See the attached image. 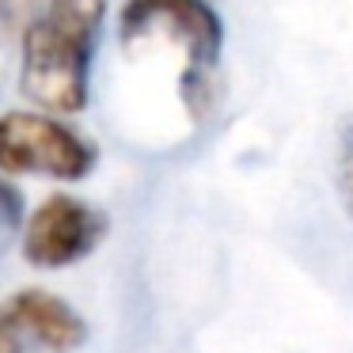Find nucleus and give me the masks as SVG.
I'll return each mask as SVG.
<instances>
[{
	"label": "nucleus",
	"mask_w": 353,
	"mask_h": 353,
	"mask_svg": "<svg viewBox=\"0 0 353 353\" xmlns=\"http://www.w3.org/2000/svg\"><path fill=\"white\" fill-rule=\"evenodd\" d=\"M107 0H46L23 31V88L27 99L61 114L88 107L92 57Z\"/></svg>",
	"instance_id": "nucleus-1"
},
{
	"label": "nucleus",
	"mask_w": 353,
	"mask_h": 353,
	"mask_svg": "<svg viewBox=\"0 0 353 353\" xmlns=\"http://www.w3.org/2000/svg\"><path fill=\"white\" fill-rule=\"evenodd\" d=\"M92 168L95 148L57 118L31 114V110L0 114V171L77 183V179L92 175Z\"/></svg>",
	"instance_id": "nucleus-3"
},
{
	"label": "nucleus",
	"mask_w": 353,
	"mask_h": 353,
	"mask_svg": "<svg viewBox=\"0 0 353 353\" xmlns=\"http://www.w3.org/2000/svg\"><path fill=\"white\" fill-rule=\"evenodd\" d=\"M338 190L353 216V122L342 130V145H338Z\"/></svg>",
	"instance_id": "nucleus-7"
},
{
	"label": "nucleus",
	"mask_w": 353,
	"mask_h": 353,
	"mask_svg": "<svg viewBox=\"0 0 353 353\" xmlns=\"http://www.w3.org/2000/svg\"><path fill=\"white\" fill-rule=\"evenodd\" d=\"M171 34L186 50V80H183V99L194 107L209 99L205 92V72L216 65L224 46V23L205 0H130L118 19V34L125 46H133L145 34Z\"/></svg>",
	"instance_id": "nucleus-2"
},
{
	"label": "nucleus",
	"mask_w": 353,
	"mask_h": 353,
	"mask_svg": "<svg viewBox=\"0 0 353 353\" xmlns=\"http://www.w3.org/2000/svg\"><path fill=\"white\" fill-rule=\"evenodd\" d=\"M103 236H107V216L99 209L72 194H54L27 221L23 254L42 270H61L88 259Z\"/></svg>",
	"instance_id": "nucleus-4"
},
{
	"label": "nucleus",
	"mask_w": 353,
	"mask_h": 353,
	"mask_svg": "<svg viewBox=\"0 0 353 353\" xmlns=\"http://www.w3.org/2000/svg\"><path fill=\"white\" fill-rule=\"evenodd\" d=\"M88 327L61 296L46 289H19L0 300V353L27 350H77L84 345Z\"/></svg>",
	"instance_id": "nucleus-5"
},
{
	"label": "nucleus",
	"mask_w": 353,
	"mask_h": 353,
	"mask_svg": "<svg viewBox=\"0 0 353 353\" xmlns=\"http://www.w3.org/2000/svg\"><path fill=\"white\" fill-rule=\"evenodd\" d=\"M42 8H46V0H0V46L12 42L16 34H23L27 23Z\"/></svg>",
	"instance_id": "nucleus-6"
}]
</instances>
